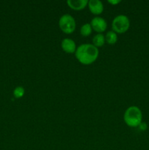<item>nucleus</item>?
Masks as SVG:
<instances>
[{
    "label": "nucleus",
    "mask_w": 149,
    "mask_h": 150,
    "mask_svg": "<svg viewBox=\"0 0 149 150\" xmlns=\"http://www.w3.org/2000/svg\"><path fill=\"white\" fill-rule=\"evenodd\" d=\"M105 42L110 45H113L115 44L118 41V35L117 33H115L114 31L111 30L107 32V34L105 36Z\"/></svg>",
    "instance_id": "obj_9"
},
{
    "label": "nucleus",
    "mask_w": 149,
    "mask_h": 150,
    "mask_svg": "<svg viewBox=\"0 0 149 150\" xmlns=\"http://www.w3.org/2000/svg\"><path fill=\"white\" fill-rule=\"evenodd\" d=\"M88 7L91 13L94 15L102 14L104 10V6L100 0H89Z\"/></svg>",
    "instance_id": "obj_7"
},
{
    "label": "nucleus",
    "mask_w": 149,
    "mask_h": 150,
    "mask_svg": "<svg viewBox=\"0 0 149 150\" xmlns=\"http://www.w3.org/2000/svg\"><path fill=\"white\" fill-rule=\"evenodd\" d=\"M58 26L61 30L66 34H71L75 30L76 21L70 14H64L58 21Z\"/></svg>",
    "instance_id": "obj_4"
},
{
    "label": "nucleus",
    "mask_w": 149,
    "mask_h": 150,
    "mask_svg": "<svg viewBox=\"0 0 149 150\" xmlns=\"http://www.w3.org/2000/svg\"><path fill=\"white\" fill-rule=\"evenodd\" d=\"M91 25L92 29L98 33H102L105 32L108 27V23L105 19L100 16H96L93 18L91 21Z\"/></svg>",
    "instance_id": "obj_5"
},
{
    "label": "nucleus",
    "mask_w": 149,
    "mask_h": 150,
    "mask_svg": "<svg viewBox=\"0 0 149 150\" xmlns=\"http://www.w3.org/2000/svg\"><path fill=\"white\" fill-rule=\"evenodd\" d=\"M130 21L128 16L126 15H118L115 16L112 21V31L115 33L122 34L127 32L129 29Z\"/></svg>",
    "instance_id": "obj_3"
},
{
    "label": "nucleus",
    "mask_w": 149,
    "mask_h": 150,
    "mask_svg": "<svg viewBox=\"0 0 149 150\" xmlns=\"http://www.w3.org/2000/svg\"><path fill=\"white\" fill-rule=\"evenodd\" d=\"M25 89L23 86H17L13 91V95L15 98H20L24 95Z\"/></svg>",
    "instance_id": "obj_12"
},
{
    "label": "nucleus",
    "mask_w": 149,
    "mask_h": 150,
    "mask_svg": "<svg viewBox=\"0 0 149 150\" xmlns=\"http://www.w3.org/2000/svg\"><path fill=\"white\" fill-rule=\"evenodd\" d=\"M74 54L79 62L89 65L97 59L99 57V49L93 44L83 43L77 47Z\"/></svg>",
    "instance_id": "obj_1"
},
{
    "label": "nucleus",
    "mask_w": 149,
    "mask_h": 150,
    "mask_svg": "<svg viewBox=\"0 0 149 150\" xmlns=\"http://www.w3.org/2000/svg\"><path fill=\"white\" fill-rule=\"evenodd\" d=\"M105 43V38L103 34L98 33L93 38V45L96 48L102 47Z\"/></svg>",
    "instance_id": "obj_10"
},
{
    "label": "nucleus",
    "mask_w": 149,
    "mask_h": 150,
    "mask_svg": "<svg viewBox=\"0 0 149 150\" xmlns=\"http://www.w3.org/2000/svg\"><path fill=\"white\" fill-rule=\"evenodd\" d=\"M139 127L140 128V130H145L146 128H147V125H146V124L145 122H142L141 124L139 125Z\"/></svg>",
    "instance_id": "obj_14"
},
{
    "label": "nucleus",
    "mask_w": 149,
    "mask_h": 150,
    "mask_svg": "<svg viewBox=\"0 0 149 150\" xmlns=\"http://www.w3.org/2000/svg\"><path fill=\"white\" fill-rule=\"evenodd\" d=\"M80 34H81L82 36L83 37L89 36L92 32V27L91 23H84V24L81 26V28H80Z\"/></svg>",
    "instance_id": "obj_11"
},
{
    "label": "nucleus",
    "mask_w": 149,
    "mask_h": 150,
    "mask_svg": "<svg viewBox=\"0 0 149 150\" xmlns=\"http://www.w3.org/2000/svg\"><path fill=\"white\" fill-rule=\"evenodd\" d=\"M124 120L129 127H139L143 120V113L140 108L136 105H131L124 112Z\"/></svg>",
    "instance_id": "obj_2"
},
{
    "label": "nucleus",
    "mask_w": 149,
    "mask_h": 150,
    "mask_svg": "<svg viewBox=\"0 0 149 150\" xmlns=\"http://www.w3.org/2000/svg\"><path fill=\"white\" fill-rule=\"evenodd\" d=\"M108 2L112 4V5H116V4H119V3L121 2V1H120V0H108Z\"/></svg>",
    "instance_id": "obj_13"
},
{
    "label": "nucleus",
    "mask_w": 149,
    "mask_h": 150,
    "mask_svg": "<svg viewBox=\"0 0 149 150\" xmlns=\"http://www.w3.org/2000/svg\"><path fill=\"white\" fill-rule=\"evenodd\" d=\"M61 47L63 51H65L67 54H73L75 53L77 46L76 43L71 38H64L61 42Z\"/></svg>",
    "instance_id": "obj_6"
},
{
    "label": "nucleus",
    "mask_w": 149,
    "mask_h": 150,
    "mask_svg": "<svg viewBox=\"0 0 149 150\" xmlns=\"http://www.w3.org/2000/svg\"><path fill=\"white\" fill-rule=\"evenodd\" d=\"M88 0H67V4L71 9L74 10H81L88 5Z\"/></svg>",
    "instance_id": "obj_8"
}]
</instances>
